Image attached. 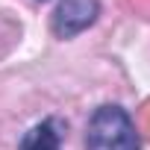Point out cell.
Segmentation results:
<instances>
[{
    "label": "cell",
    "mask_w": 150,
    "mask_h": 150,
    "mask_svg": "<svg viewBox=\"0 0 150 150\" xmlns=\"http://www.w3.org/2000/svg\"><path fill=\"white\" fill-rule=\"evenodd\" d=\"M18 150H62V121L44 118V121L33 124L21 135Z\"/></svg>",
    "instance_id": "cell-3"
},
{
    "label": "cell",
    "mask_w": 150,
    "mask_h": 150,
    "mask_svg": "<svg viewBox=\"0 0 150 150\" xmlns=\"http://www.w3.org/2000/svg\"><path fill=\"white\" fill-rule=\"evenodd\" d=\"M41 3H44V0H41Z\"/></svg>",
    "instance_id": "cell-4"
},
{
    "label": "cell",
    "mask_w": 150,
    "mask_h": 150,
    "mask_svg": "<svg viewBox=\"0 0 150 150\" xmlns=\"http://www.w3.org/2000/svg\"><path fill=\"white\" fill-rule=\"evenodd\" d=\"M86 150H141L132 115L121 103H103L86 124Z\"/></svg>",
    "instance_id": "cell-1"
},
{
    "label": "cell",
    "mask_w": 150,
    "mask_h": 150,
    "mask_svg": "<svg viewBox=\"0 0 150 150\" xmlns=\"http://www.w3.org/2000/svg\"><path fill=\"white\" fill-rule=\"evenodd\" d=\"M100 18V0H62L50 18V30L59 41H71Z\"/></svg>",
    "instance_id": "cell-2"
}]
</instances>
